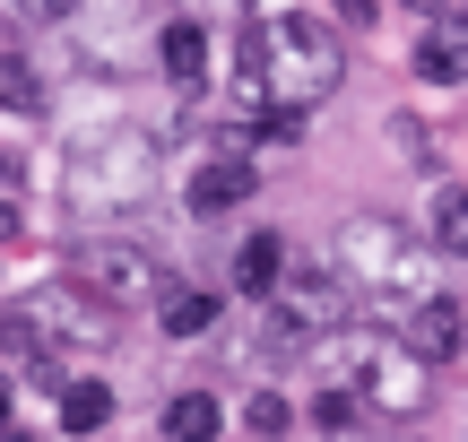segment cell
Segmentation results:
<instances>
[{
  "mask_svg": "<svg viewBox=\"0 0 468 442\" xmlns=\"http://www.w3.org/2000/svg\"><path fill=\"white\" fill-rule=\"evenodd\" d=\"M191 9H243V0H191Z\"/></svg>",
  "mask_w": 468,
  "mask_h": 442,
  "instance_id": "obj_23",
  "label": "cell"
},
{
  "mask_svg": "<svg viewBox=\"0 0 468 442\" xmlns=\"http://www.w3.org/2000/svg\"><path fill=\"white\" fill-rule=\"evenodd\" d=\"M425 243L442 260H468V183H434V208H425Z\"/></svg>",
  "mask_w": 468,
  "mask_h": 442,
  "instance_id": "obj_13",
  "label": "cell"
},
{
  "mask_svg": "<svg viewBox=\"0 0 468 442\" xmlns=\"http://www.w3.org/2000/svg\"><path fill=\"white\" fill-rule=\"evenodd\" d=\"M156 426H165V442H218V434H226V408H218L208 391H174Z\"/></svg>",
  "mask_w": 468,
  "mask_h": 442,
  "instance_id": "obj_14",
  "label": "cell"
},
{
  "mask_svg": "<svg viewBox=\"0 0 468 442\" xmlns=\"http://www.w3.org/2000/svg\"><path fill=\"white\" fill-rule=\"evenodd\" d=\"M338 79H347V44H338L330 17H313V9L269 17V104L313 113L321 96H338Z\"/></svg>",
  "mask_w": 468,
  "mask_h": 442,
  "instance_id": "obj_4",
  "label": "cell"
},
{
  "mask_svg": "<svg viewBox=\"0 0 468 442\" xmlns=\"http://www.w3.org/2000/svg\"><path fill=\"white\" fill-rule=\"evenodd\" d=\"M399 9H417V17H434V9H452V0H399Z\"/></svg>",
  "mask_w": 468,
  "mask_h": 442,
  "instance_id": "obj_22",
  "label": "cell"
},
{
  "mask_svg": "<svg viewBox=\"0 0 468 442\" xmlns=\"http://www.w3.org/2000/svg\"><path fill=\"white\" fill-rule=\"evenodd\" d=\"M338 269H347V287H365L390 321H399L417 295H434V252H425L399 217H373V208L338 226Z\"/></svg>",
  "mask_w": 468,
  "mask_h": 442,
  "instance_id": "obj_2",
  "label": "cell"
},
{
  "mask_svg": "<svg viewBox=\"0 0 468 442\" xmlns=\"http://www.w3.org/2000/svg\"><path fill=\"white\" fill-rule=\"evenodd\" d=\"M17 312H27L35 339L61 347V356H96V347H113V304H104L96 287H79V278H52V287H35Z\"/></svg>",
  "mask_w": 468,
  "mask_h": 442,
  "instance_id": "obj_5",
  "label": "cell"
},
{
  "mask_svg": "<svg viewBox=\"0 0 468 442\" xmlns=\"http://www.w3.org/2000/svg\"><path fill=\"white\" fill-rule=\"evenodd\" d=\"M243 434L251 442H286V434H295V399H286V391H251L243 399Z\"/></svg>",
  "mask_w": 468,
  "mask_h": 442,
  "instance_id": "obj_17",
  "label": "cell"
},
{
  "mask_svg": "<svg viewBox=\"0 0 468 442\" xmlns=\"http://www.w3.org/2000/svg\"><path fill=\"white\" fill-rule=\"evenodd\" d=\"M365 416H373V408H365V399L347 391V382H330V391L313 399V426H330V434H356V426H365Z\"/></svg>",
  "mask_w": 468,
  "mask_h": 442,
  "instance_id": "obj_18",
  "label": "cell"
},
{
  "mask_svg": "<svg viewBox=\"0 0 468 442\" xmlns=\"http://www.w3.org/2000/svg\"><path fill=\"white\" fill-rule=\"evenodd\" d=\"M321 356H330V382H347L373 416H425V399H434V364L399 330H356L347 321V330L321 339Z\"/></svg>",
  "mask_w": 468,
  "mask_h": 442,
  "instance_id": "obj_1",
  "label": "cell"
},
{
  "mask_svg": "<svg viewBox=\"0 0 468 442\" xmlns=\"http://www.w3.org/2000/svg\"><path fill=\"white\" fill-rule=\"evenodd\" d=\"M338 17H347V26H373V17H382V0H338Z\"/></svg>",
  "mask_w": 468,
  "mask_h": 442,
  "instance_id": "obj_20",
  "label": "cell"
},
{
  "mask_svg": "<svg viewBox=\"0 0 468 442\" xmlns=\"http://www.w3.org/2000/svg\"><path fill=\"white\" fill-rule=\"evenodd\" d=\"M52 104V87H44V69L27 61V52H0V113H17V121H35Z\"/></svg>",
  "mask_w": 468,
  "mask_h": 442,
  "instance_id": "obj_15",
  "label": "cell"
},
{
  "mask_svg": "<svg viewBox=\"0 0 468 442\" xmlns=\"http://www.w3.org/2000/svg\"><path fill=\"white\" fill-rule=\"evenodd\" d=\"M69 278L79 287H96L104 304H156L165 295V269H156V252L148 243H131V235H87L79 252H69Z\"/></svg>",
  "mask_w": 468,
  "mask_h": 442,
  "instance_id": "obj_6",
  "label": "cell"
},
{
  "mask_svg": "<svg viewBox=\"0 0 468 442\" xmlns=\"http://www.w3.org/2000/svg\"><path fill=\"white\" fill-rule=\"evenodd\" d=\"M156 183H165V156H156L148 131H96V139H79L69 165H61V191H69L79 217L87 208H96V217H122V208H139Z\"/></svg>",
  "mask_w": 468,
  "mask_h": 442,
  "instance_id": "obj_3",
  "label": "cell"
},
{
  "mask_svg": "<svg viewBox=\"0 0 468 442\" xmlns=\"http://www.w3.org/2000/svg\"><path fill=\"white\" fill-rule=\"evenodd\" d=\"M17 235H27V208H17L9 191H0V243H17Z\"/></svg>",
  "mask_w": 468,
  "mask_h": 442,
  "instance_id": "obj_19",
  "label": "cell"
},
{
  "mask_svg": "<svg viewBox=\"0 0 468 442\" xmlns=\"http://www.w3.org/2000/svg\"><path fill=\"white\" fill-rule=\"evenodd\" d=\"M96 426H113V391L96 374H69L61 382V434H96Z\"/></svg>",
  "mask_w": 468,
  "mask_h": 442,
  "instance_id": "obj_16",
  "label": "cell"
},
{
  "mask_svg": "<svg viewBox=\"0 0 468 442\" xmlns=\"http://www.w3.org/2000/svg\"><path fill=\"white\" fill-rule=\"evenodd\" d=\"M218 295L208 287H174L165 278V295H156V330H165V339H208V330H218Z\"/></svg>",
  "mask_w": 468,
  "mask_h": 442,
  "instance_id": "obj_12",
  "label": "cell"
},
{
  "mask_svg": "<svg viewBox=\"0 0 468 442\" xmlns=\"http://www.w3.org/2000/svg\"><path fill=\"white\" fill-rule=\"evenodd\" d=\"M156 69H165L183 96L208 79V26L200 17H165V26H156Z\"/></svg>",
  "mask_w": 468,
  "mask_h": 442,
  "instance_id": "obj_10",
  "label": "cell"
},
{
  "mask_svg": "<svg viewBox=\"0 0 468 442\" xmlns=\"http://www.w3.org/2000/svg\"><path fill=\"white\" fill-rule=\"evenodd\" d=\"M390 330H399V339L417 347L425 364H452L460 347H468V304H452V295L434 287V295H417V304H408V312H399Z\"/></svg>",
  "mask_w": 468,
  "mask_h": 442,
  "instance_id": "obj_8",
  "label": "cell"
},
{
  "mask_svg": "<svg viewBox=\"0 0 468 442\" xmlns=\"http://www.w3.org/2000/svg\"><path fill=\"white\" fill-rule=\"evenodd\" d=\"M0 434H17V399H9V382H0Z\"/></svg>",
  "mask_w": 468,
  "mask_h": 442,
  "instance_id": "obj_21",
  "label": "cell"
},
{
  "mask_svg": "<svg viewBox=\"0 0 468 442\" xmlns=\"http://www.w3.org/2000/svg\"><path fill=\"white\" fill-rule=\"evenodd\" d=\"M286 287V235H243L234 243V295H251V304H269V295Z\"/></svg>",
  "mask_w": 468,
  "mask_h": 442,
  "instance_id": "obj_11",
  "label": "cell"
},
{
  "mask_svg": "<svg viewBox=\"0 0 468 442\" xmlns=\"http://www.w3.org/2000/svg\"><path fill=\"white\" fill-rule=\"evenodd\" d=\"M408 61H417L425 87H460V79H468V9H434Z\"/></svg>",
  "mask_w": 468,
  "mask_h": 442,
  "instance_id": "obj_9",
  "label": "cell"
},
{
  "mask_svg": "<svg viewBox=\"0 0 468 442\" xmlns=\"http://www.w3.org/2000/svg\"><path fill=\"white\" fill-rule=\"evenodd\" d=\"M261 191V165H251L234 139H218V156H200L191 165V183H183V208L191 217H234V208Z\"/></svg>",
  "mask_w": 468,
  "mask_h": 442,
  "instance_id": "obj_7",
  "label": "cell"
}]
</instances>
